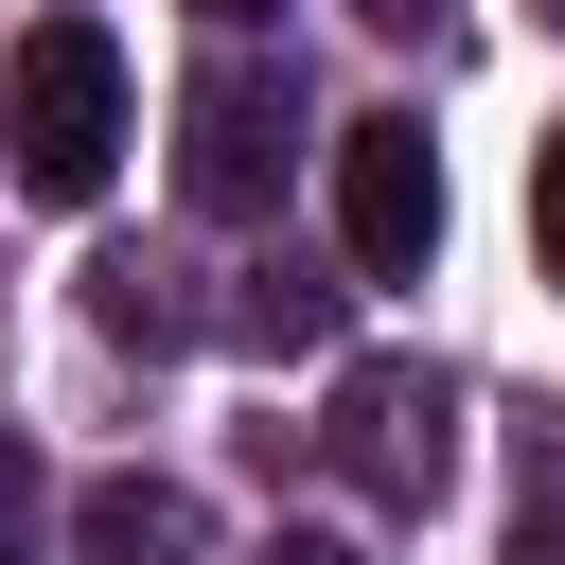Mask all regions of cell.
<instances>
[{"label":"cell","instance_id":"obj_9","mask_svg":"<svg viewBox=\"0 0 565 565\" xmlns=\"http://www.w3.org/2000/svg\"><path fill=\"white\" fill-rule=\"evenodd\" d=\"M530 247H547V282H565V124H547V159H530Z\"/></svg>","mask_w":565,"mask_h":565},{"label":"cell","instance_id":"obj_8","mask_svg":"<svg viewBox=\"0 0 565 565\" xmlns=\"http://www.w3.org/2000/svg\"><path fill=\"white\" fill-rule=\"evenodd\" d=\"M35 530H53V477H35V441L0 424V565H35Z\"/></svg>","mask_w":565,"mask_h":565},{"label":"cell","instance_id":"obj_4","mask_svg":"<svg viewBox=\"0 0 565 565\" xmlns=\"http://www.w3.org/2000/svg\"><path fill=\"white\" fill-rule=\"evenodd\" d=\"M282 124H300V88H265V71H194V106H177V177H194V212H265V194H282Z\"/></svg>","mask_w":565,"mask_h":565},{"label":"cell","instance_id":"obj_13","mask_svg":"<svg viewBox=\"0 0 565 565\" xmlns=\"http://www.w3.org/2000/svg\"><path fill=\"white\" fill-rule=\"evenodd\" d=\"M194 18H230V35H247V18H282V0H194Z\"/></svg>","mask_w":565,"mask_h":565},{"label":"cell","instance_id":"obj_5","mask_svg":"<svg viewBox=\"0 0 565 565\" xmlns=\"http://www.w3.org/2000/svg\"><path fill=\"white\" fill-rule=\"evenodd\" d=\"M71 547H88V565H212V512H194L177 477H106V494L71 512Z\"/></svg>","mask_w":565,"mask_h":565},{"label":"cell","instance_id":"obj_2","mask_svg":"<svg viewBox=\"0 0 565 565\" xmlns=\"http://www.w3.org/2000/svg\"><path fill=\"white\" fill-rule=\"evenodd\" d=\"M318 459H335L371 512H424V494L459 477V371H424V353H353V371H335Z\"/></svg>","mask_w":565,"mask_h":565},{"label":"cell","instance_id":"obj_3","mask_svg":"<svg viewBox=\"0 0 565 565\" xmlns=\"http://www.w3.org/2000/svg\"><path fill=\"white\" fill-rule=\"evenodd\" d=\"M335 247H353V282H424V247H441V141H424V106L335 124Z\"/></svg>","mask_w":565,"mask_h":565},{"label":"cell","instance_id":"obj_6","mask_svg":"<svg viewBox=\"0 0 565 565\" xmlns=\"http://www.w3.org/2000/svg\"><path fill=\"white\" fill-rule=\"evenodd\" d=\"M88 318H106L124 353H177V335H194V300H177V265H141V247H106V265H88Z\"/></svg>","mask_w":565,"mask_h":565},{"label":"cell","instance_id":"obj_10","mask_svg":"<svg viewBox=\"0 0 565 565\" xmlns=\"http://www.w3.org/2000/svg\"><path fill=\"white\" fill-rule=\"evenodd\" d=\"M512 565H565V459L530 477V512H512Z\"/></svg>","mask_w":565,"mask_h":565},{"label":"cell","instance_id":"obj_11","mask_svg":"<svg viewBox=\"0 0 565 565\" xmlns=\"http://www.w3.org/2000/svg\"><path fill=\"white\" fill-rule=\"evenodd\" d=\"M247 565H371V547H335V530H282V547H247Z\"/></svg>","mask_w":565,"mask_h":565},{"label":"cell","instance_id":"obj_12","mask_svg":"<svg viewBox=\"0 0 565 565\" xmlns=\"http://www.w3.org/2000/svg\"><path fill=\"white\" fill-rule=\"evenodd\" d=\"M353 18H371V35H424V18H441V0H353Z\"/></svg>","mask_w":565,"mask_h":565},{"label":"cell","instance_id":"obj_14","mask_svg":"<svg viewBox=\"0 0 565 565\" xmlns=\"http://www.w3.org/2000/svg\"><path fill=\"white\" fill-rule=\"evenodd\" d=\"M530 18H547V35H565V0H530Z\"/></svg>","mask_w":565,"mask_h":565},{"label":"cell","instance_id":"obj_7","mask_svg":"<svg viewBox=\"0 0 565 565\" xmlns=\"http://www.w3.org/2000/svg\"><path fill=\"white\" fill-rule=\"evenodd\" d=\"M230 335H247V353H318V335H335V282H318V265H265V282L230 300Z\"/></svg>","mask_w":565,"mask_h":565},{"label":"cell","instance_id":"obj_1","mask_svg":"<svg viewBox=\"0 0 565 565\" xmlns=\"http://www.w3.org/2000/svg\"><path fill=\"white\" fill-rule=\"evenodd\" d=\"M0 141H18V194L88 212L106 159H124V35L106 18H35L18 71H0Z\"/></svg>","mask_w":565,"mask_h":565}]
</instances>
